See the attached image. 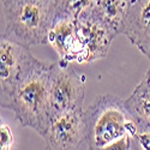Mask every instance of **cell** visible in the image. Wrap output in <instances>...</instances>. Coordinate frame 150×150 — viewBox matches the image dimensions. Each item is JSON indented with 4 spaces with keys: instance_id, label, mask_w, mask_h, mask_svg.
<instances>
[{
    "instance_id": "cell-1",
    "label": "cell",
    "mask_w": 150,
    "mask_h": 150,
    "mask_svg": "<svg viewBox=\"0 0 150 150\" xmlns=\"http://www.w3.org/2000/svg\"><path fill=\"white\" fill-rule=\"evenodd\" d=\"M53 62L34 59L19 78L8 109L25 127L33 129L41 137L52 120L51 77Z\"/></svg>"
},
{
    "instance_id": "cell-2",
    "label": "cell",
    "mask_w": 150,
    "mask_h": 150,
    "mask_svg": "<svg viewBox=\"0 0 150 150\" xmlns=\"http://www.w3.org/2000/svg\"><path fill=\"white\" fill-rule=\"evenodd\" d=\"M1 11L3 37L25 48L48 43V34L58 18L54 0H12Z\"/></svg>"
},
{
    "instance_id": "cell-3",
    "label": "cell",
    "mask_w": 150,
    "mask_h": 150,
    "mask_svg": "<svg viewBox=\"0 0 150 150\" xmlns=\"http://www.w3.org/2000/svg\"><path fill=\"white\" fill-rule=\"evenodd\" d=\"M83 118L89 150H101L125 137L134 139L138 133L124 100L112 94L98 96L84 110Z\"/></svg>"
},
{
    "instance_id": "cell-4",
    "label": "cell",
    "mask_w": 150,
    "mask_h": 150,
    "mask_svg": "<svg viewBox=\"0 0 150 150\" xmlns=\"http://www.w3.org/2000/svg\"><path fill=\"white\" fill-rule=\"evenodd\" d=\"M85 77L71 65L53 62L51 77L52 119L67 112L83 110ZM52 121V120H51Z\"/></svg>"
},
{
    "instance_id": "cell-5",
    "label": "cell",
    "mask_w": 150,
    "mask_h": 150,
    "mask_svg": "<svg viewBox=\"0 0 150 150\" xmlns=\"http://www.w3.org/2000/svg\"><path fill=\"white\" fill-rule=\"evenodd\" d=\"M83 113L67 112L52 119L42 136L47 150H89Z\"/></svg>"
},
{
    "instance_id": "cell-6",
    "label": "cell",
    "mask_w": 150,
    "mask_h": 150,
    "mask_svg": "<svg viewBox=\"0 0 150 150\" xmlns=\"http://www.w3.org/2000/svg\"><path fill=\"white\" fill-rule=\"evenodd\" d=\"M34 59L35 57H33L29 48H25L1 36V41H0V93H1V97L0 98H1L3 108L8 109L18 81Z\"/></svg>"
},
{
    "instance_id": "cell-7",
    "label": "cell",
    "mask_w": 150,
    "mask_h": 150,
    "mask_svg": "<svg viewBox=\"0 0 150 150\" xmlns=\"http://www.w3.org/2000/svg\"><path fill=\"white\" fill-rule=\"evenodd\" d=\"M77 36L79 43L78 64H90L108 54L110 43L115 36L90 11L77 21Z\"/></svg>"
},
{
    "instance_id": "cell-8",
    "label": "cell",
    "mask_w": 150,
    "mask_h": 150,
    "mask_svg": "<svg viewBox=\"0 0 150 150\" xmlns=\"http://www.w3.org/2000/svg\"><path fill=\"white\" fill-rule=\"evenodd\" d=\"M122 35L150 60V0H134L131 4Z\"/></svg>"
},
{
    "instance_id": "cell-9",
    "label": "cell",
    "mask_w": 150,
    "mask_h": 150,
    "mask_svg": "<svg viewBox=\"0 0 150 150\" xmlns=\"http://www.w3.org/2000/svg\"><path fill=\"white\" fill-rule=\"evenodd\" d=\"M48 43L58 53L60 64L71 65V62H77L79 57V43L76 19L58 17L48 34Z\"/></svg>"
},
{
    "instance_id": "cell-10",
    "label": "cell",
    "mask_w": 150,
    "mask_h": 150,
    "mask_svg": "<svg viewBox=\"0 0 150 150\" xmlns=\"http://www.w3.org/2000/svg\"><path fill=\"white\" fill-rule=\"evenodd\" d=\"M125 107L136 122L138 132L150 130V72L134 88L132 94L124 100Z\"/></svg>"
},
{
    "instance_id": "cell-11",
    "label": "cell",
    "mask_w": 150,
    "mask_h": 150,
    "mask_svg": "<svg viewBox=\"0 0 150 150\" xmlns=\"http://www.w3.org/2000/svg\"><path fill=\"white\" fill-rule=\"evenodd\" d=\"M130 6V0H95L90 12L117 36L122 34Z\"/></svg>"
},
{
    "instance_id": "cell-12",
    "label": "cell",
    "mask_w": 150,
    "mask_h": 150,
    "mask_svg": "<svg viewBox=\"0 0 150 150\" xmlns=\"http://www.w3.org/2000/svg\"><path fill=\"white\" fill-rule=\"evenodd\" d=\"M58 8V17L78 19L93 8L95 0H54Z\"/></svg>"
},
{
    "instance_id": "cell-13",
    "label": "cell",
    "mask_w": 150,
    "mask_h": 150,
    "mask_svg": "<svg viewBox=\"0 0 150 150\" xmlns=\"http://www.w3.org/2000/svg\"><path fill=\"white\" fill-rule=\"evenodd\" d=\"M13 144V133L6 124L0 126V150H11Z\"/></svg>"
},
{
    "instance_id": "cell-14",
    "label": "cell",
    "mask_w": 150,
    "mask_h": 150,
    "mask_svg": "<svg viewBox=\"0 0 150 150\" xmlns=\"http://www.w3.org/2000/svg\"><path fill=\"white\" fill-rule=\"evenodd\" d=\"M134 141H137L141 150H150V130L138 132L134 137Z\"/></svg>"
},
{
    "instance_id": "cell-15",
    "label": "cell",
    "mask_w": 150,
    "mask_h": 150,
    "mask_svg": "<svg viewBox=\"0 0 150 150\" xmlns=\"http://www.w3.org/2000/svg\"><path fill=\"white\" fill-rule=\"evenodd\" d=\"M11 1H12V0H1V7L7 6V5H8Z\"/></svg>"
},
{
    "instance_id": "cell-16",
    "label": "cell",
    "mask_w": 150,
    "mask_h": 150,
    "mask_svg": "<svg viewBox=\"0 0 150 150\" xmlns=\"http://www.w3.org/2000/svg\"><path fill=\"white\" fill-rule=\"evenodd\" d=\"M130 1H131V4H132V3H133V1H134V0H130Z\"/></svg>"
},
{
    "instance_id": "cell-17",
    "label": "cell",
    "mask_w": 150,
    "mask_h": 150,
    "mask_svg": "<svg viewBox=\"0 0 150 150\" xmlns=\"http://www.w3.org/2000/svg\"><path fill=\"white\" fill-rule=\"evenodd\" d=\"M148 71H149V72H150V67H149V70H148Z\"/></svg>"
}]
</instances>
